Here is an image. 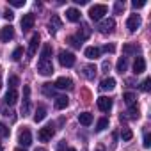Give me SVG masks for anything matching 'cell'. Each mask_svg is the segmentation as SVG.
<instances>
[{
	"label": "cell",
	"instance_id": "277c9868",
	"mask_svg": "<svg viewBox=\"0 0 151 151\" xmlns=\"http://www.w3.org/2000/svg\"><path fill=\"white\" fill-rule=\"evenodd\" d=\"M37 71H39L41 75H45V77L52 75V73H53V64H52V60L39 59V62H37Z\"/></svg>",
	"mask_w": 151,
	"mask_h": 151
},
{
	"label": "cell",
	"instance_id": "f546056e",
	"mask_svg": "<svg viewBox=\"0 0 151 151\" xmlns=\"http://www.w3.org/2000/svg\"><path fill=\"white\" fill-rule=\"evenodd\" d=\"M66 41H68V43H69V45H71L73 48H80V46H82V41H78L77 37H75V36H69V37H68Z\"/></svg>",
	"mask_w": 151,
	"mask_h": 151
},
{
	"label": "cell",
	"instance_id": "74e56055",
	"mask_svg": "<svg viewBox=\"0 0 151 151\" xmlns=\"http://www.w3.org/2000/svg\"><path fill=\"white\" fill-rule=\"evenodd\" d=\"M149 84H151V78H146V80L142 82V86H140V89H142L144 93H147V91H149Z\"/></svg>",
	"mask_w": 151,
	"mask_h": 151
},
{
	"label": "cell",
	"instance_id": "3957f363",
	"mask_svg": "<svg viewBox=\"0 0 151 151\" xmlns=\"http://www.w3.org/2000/svg\"><path fill=\"white\" fill-rule=\"evenodd\" d=\"M53 133H55V126H53V124H46V126H43V128L37 132V139H39L41 142H46V140H50V139L53 137Z\"/></svg>",
	"mask_w": 151,
	"mask_h": 151
},
{
	"label": "cell",
	"instance_id": "d6986e66",
	"mask_svg": "<svg viewBox=\"0 0 151 151\" xmlns=\"http://www.w3.org/2000/svg\"><path fill=\"white\" fill-rule=\"evenodd\" d=\"M82 75L87 78V80H93L94 77H96V66H84V71H82Z\"/></svg>",
	"mask_w": 151,
	"mask_h": 151
},
{
	"label": "cell",
	"instance_id": "b9f144b4",
	"mask_svg": "<svg viewBox=\"0 0 151 151\" xmlns=\"http://www.w3.org/2000/svg\"><path fill=\"white\" fill-rule=\"evenodd\" d=\"M114 50H116V48H114V45H107V46H103V52H110V53H112Z\"/></svg>",
	"mask_w": 151,
	"mask_h": 151
},
{
	"label": "cell",
	"instance_id": "ab89813d",
	"mask_svg": "<svg viewBox=\"0 0 151 151\" xmlns=\"http://www.w3.org/2000/svg\"><path fill=\"white\" fill-rule=\"evenodd\" d=\"M151 146V137H149V133H144V147L147 149Z\"/></svg>",
	"mask_w": 151,
	"mask_h": 151
},
{
	"label": "cell",
	"instance_id": "5b68a950",
	"mask_svg": "<svg viewBox=\"0 0 151 151\" xmlns=\"http://www.w3.org/2000/svg\"><path fill=\"white\" fill-rule=\"evenodd\" d=\"M22 114H23V116L30 114V87H29V86L23 87V105H22Z\"/></svg>",
	"mask_w": 151,
	"mask_h": 151
},
{
	"label": "cell",
	"instance_id": "d6a6232c",
	"mask_svg": "<svg viewBox=\"0 0 151 151\" xmlns=\"http://www.w3.org/2000/svg\"><path fill=\"white\" fill-rule=\"evenodd\" d=\"M22 55H23V48H22V46H18V48L13 52L11 59H13V60H20V59H22Z\"/></svg>",
	"mask_w": 151,
	"mask_h": 151
},
{
	"label": "cell",
	"instance_id": "c3c4849f",
	"mask_svg": "<svg viewBox=\"0 0 151 151\" xmlns=\"http://www.w3.org/2000/svg\"><path fill=\"white\" fill-rule=\"evenodd\" d=\"M36 151H48V149H45V147H37Z\"/></svg>",
	"mask_w": 151,
	"mask_h": 151
},
{
	"label": "cell",
	"instance_id": "8d00e7d4",
	"mask_svg": "<svg viewBox=\"0 0 151 151\" xmlns=\"http://www.w3.org/2000/svg\"><path fill=\"white\" fill-rule=\"evenodd\" d=\"M132 6H133L135 9H140V7H144V6H146V0H133Z\"/></svg>",
	"mask_w": 151,
	"mask_h": 151
},
{
	"label": "cell",
	"instance_id": "7bdbcfd3",
	"mask_svg": "<svg viewBox=\"0 0 151 151\" xmlns=\"http://www.w3.org/2000/svg\"><path fill=\"white\" fill-rule=\"evenodd\" d=\"M109 68H110V62H109V60H105V62H103V66H101V69H103V71H109Z\"/></svg>",
	"mask_w": 151,
	"mask_h": 151
},
{
	"label": "cell",
	"instance_id": "ee69618b",
	"mask_svg": "<svg viewBox=\"0 0 151 151\" xmlns=\"http://www.w3.org/2000/svg\"><path fill=\"white\" fill-rule=\"evenodd\" d=\"M73 2L77 4V6H86V4H87V0H73Z\"/></svg>",
	"mask_w": 151,
	"mask_h": 151
},
{
	"label": "cell",
	"instance_id": "44dd1931",
	"mask_svg": "<svg viewBox=\"0 0 151 151\" xmlns=\"http://www.w3.org/2000/svg\"><path fill=\"white\" fill-rule=\"evenodd\" d=\"M45 117H46V107H45V105H39V107L36 109V114H34V121H36V123H41Z\"/></svg>",
	"mask_w": 151,
	"mask_h": 151
},
{
	"label": "cell",
	"instance_id": "ba28073f",
	"mask_svg": "<svg viewBox=\"0 0 151 151\" xmlns=\"http://www.w3.org/2000/svg\"><path fill=\"white\" fill-rule=\"evenodd\" d=\"M13 37H14V29L11 25H6V27L0 29V41L2 43H9Z\"/></svg>",
	"mask_w": 151,
	"mask_h": 151
},
{
	"label": "cell",
	"instance_id": "1f68e13d",
	"mask_svg": "<svg viewBox=\"0 0 151 151\" xmlns=\"http://www.w3.org/2000/svg\"><path fill=\"white\" fill-rule=\"evenodd\" d=\"M132 137H133V133H132L130 128H123V130H121V139H123V140H130Z\"/></svg>",
	"mask_w": 151,
	"mask_h": 151
},
{
	"label": "cell",
	"instance_id": "ffe728a7",
	"mask_svg": "<svg viewBox=\"0 0 151 151\" xmlns=\"http://www.w3.org/2000/svg\"><path fill=\"white\" fill-rule=\"evenodd\" d=\"M4 100H6V103H7V105H14V103L18 101V93H16V89H9Z\"/></svg>",
	"mask_w": 151,
	"mask_h": 151
},
{
	"label": "cell",
	"instance_id": "bcb514c9",
	"mask_svg": "<svg viewBox=\"0 0 151 151\" xmlns=\"http://www.w3.org/2000/svg\"><path fill=\"white\" fill-rule=\"evenodd\" d=\"M94 151H107V149H105V147H103V146H98V147H96V149H94Z\"/></svg>",
	"mask_w": 151,
	"mask_h": 151
},
{
	"label": "cell",
	"instance_id": "7c38bea8",
	"mask_svg": "<svg viewBox=\"0 0 151 151\" xmlns=\"http://www.w3.org/2000/svg\"><path fill=\"white\" fill-rule=\"evenodd\" d=\"M34 22H36V16H34L32 13L23 14V18H22V29H23V30H30V29L34 27Z\"/></svg>",
	"mask_w": 151,
	"mask_h": 151
},
{
	"label": "cell",
	"instance_id": "9a60e30c",
	"mask_svg": "<svg viewBox=\"0 0 151 151\" xmlns=\"http://www.w3.org/2000/svg\"><path fill=\"white\" fill-rule=\"evenodd\" d=\"M146 71V59L144 57H137L135 62H133V73L135 75H140Z\"/></svg>",
	"mask_w": 151,
	"mask_h": 151
},
{
	"label": "cell",
	"instance_id": "4316f807",
	"mask_svg": "<svg viewBox=\"0 0 151 151\" xmlns=\"http://www.w3.org/2000/svg\"><path fill=\"white\" fill-rule=\"evenodd\" d=\"M105 128H109V119H107V117H101V119L96 123V132H103Z\"/></svg>",
	"mask_w": 151,
	"mask_h": 151
},
{
	"label": "cell",
	"instance_id": "d4e9b609",
	"mask_svg": "<svg viewBox=\"0 0 151 151\" xmlns=\"http://www.w3.org/2000/svg\"><path fill=\"white\" fill-rule=\"evenodd\" d=\"M89 34H91V29H89L87 25H82V29L78 30V34L75 36V37H77L78 41H84V39H87V37H89Z\"/></svg>",
	"mask_w": 151,
	"mask_h": 151
},
{
	"label": "cell",
	"instance_id": "7a4b0ae2",
	"mask_svg": "<svg viewBox=\"0 0 151 151\" xmlns=\"http://www.w3.org/2000/svg\"><path fill=\"white\" fill-rule=\"evenodd\" d=\"M59 62H60V66H64V68H73L75 66V62H77V59H75V55L71 53V52H60L59 53Z\"/></svg>",
	"mask_w": 151,
	"mask_h": 151
},
{
	"label": "cell",
	"instance_id": "52a82bcc",
	"mask_svg": "<svg viewBox=\"0 0 151 151\" xmlns=\"http://www.w3.org/2000/svg\"><path fill=\"white\" fill-rule=\"evenodd\" d=\"M18 142H20L23 147H29V146L32 144V133H30L29 128H23V130L20 132V135H18Z\"/></svg>",
	"mask_w": 151,
	"mask_h": 151
},
{
	"label": "cell",
	"instance_id": "5bb4252c",
	"mask_svg": "<svg viewBox=\"0 0 151 151\" xmlns=\"http://www.w3.org/2000/svg\"><path fill=\"white\" fill-rule=\"evenodd\" d=\"M48 27H50V29H48V30H50V34H55V32L62 27L60 18H59L57 14H52V18H50V25H48Z\"/></svg>",
	"mask_w": 151,
	"mask_h": 151
},
{
	"label": "cell",
	"instance_id": "4dcf8cb0",
	"mask_svg": "<svg viewBox=\"0 0 151 151\" xmlns=\"http://www.w3.org/2000/svg\"><path fill=\"white\" fill-rule=\"evenodd\" d=\"M20 86V78L16 77V75H13V77H9V89H16Z\"/></svg>",
	"mask_w": 151,
	"mask_h": 151
},
{
	"label": "cell",
	"instance_id": "f6af8a7d",
	"mask_svg": "<svg viewBox=\"0 0 151 151\" xmlns=\"http://www.w3.org/2000/svg\"><path fill=\"white\" fill-rule=\"evenodd\" d=\"M124 52H126V53H130V52H133V46H130V45H128V46H124Z\"/></svg>",
	"mask_w": 151,
	"mask_h": 151
},
{
	"label": "cell",
	"instance_id": "e575fe53",
	"mask_svg": "<svg viewBox=\"0 0 151 151\" xmlns=\"http://www.w3.org/2000/svg\"><path fill=\"white\" fill-rule=\"evenodd\" d=\"M43 93L46 94V96H53V89H52V84H45V87H43Z\"/></svg>",
	"mask_w": 151,
	"mask_h": 151
},
{
	"label": "cell",
	"instance_id": "60d3db41",
	"mask_svg": "<svg viewBox=\"0 0 151 151\" xmlns=\"http://www.w3.org/2000/svg\"><path fill=\"white\" fill-rule=\"evenodd\" d=\"M4 18H6V20H7V22H11V20H13V18H14V14H13V11H9V9H7V11H6V13H4Z\"/></svg>",
	"mask_w": 151,
	"mask_h": 151
},
{
	"label": "cell",
	"instance_id": "83f0119b",
	"mask_svg": "<svg viewBox=\"0 0 151 151\" xmlns=\"http://www.w3.org/2000/svg\"><path fill=\"white\" fill-rule=\"evenodd\" d=\"M123 100H124V103H126V105H133L137 98H135V94H133V93H124V94H123Z\"/></svg>",
	"mask_w": 151,
	"mask_h": 151
},
{
	"label": "cell",
	"instance_id": "681fc988",
	"mask_svg": "<svg viewBox=\"0 0 151 151\" xmlns=\"http://www.w3.org/2000/svg\"><path fill=\"white\" fill-rule=\"evenodd\" d=\"M0 89H2V73H0Z\"/></svg>",
	"mask_w": 151,
	"mask_h": 151
},
{
	"label": "cell",
	"instance_id": "f907efd6",
	"mask_svg": "<svg viewBox=\"0 0 151 151\" xmlns=\"http://www.w3.org/2000/svg\"><path fill=\"white\" fill-rule=\"evenodd\" d=\"M14 151H25V149H23V147H16Z\"/></svg>",
	"mask_w": 151,
	"mask_h": 151
},
{
	"label": "cell",
	"instance_id": "8992f818",
	"mask_svg": "<svg viewBox=\"0 0 151 151\" xmlns=\"http://www.w3.org/2000/svg\"><path fill=\"white\" fill-rule=\"evenodd\" d=\"M114 27H116L114 18H107V20H103V22L98 25V30H100L101 34H110V32H114Z\"/></svg>",
	"mask_w": 151,
	"mask_h": 151
},
{
	"label": "cell",
	"instance_id": "f35d334b",
	"mask_svg": "<svg viewBox=\"0 0 151 151\" xmlns=\"http://www.w3.org/2000/svg\"><path fill=\"white\" fill-rule=\"evenodd\" d=\"M114 11H116V13H121V11H124V2H116V6H114Z\"/></svg>",
	"mask_w": 151,
	"mask_h": 151
},
{
	"label": "cell",
	"instance_id": "2e32d148",
	"mask_svg": "<svg viewBox=\"0 0 151 151\" xmlns=\"http://www.w3.org/2000/svg\"><path fill=\"white\" fill-rule=\"evenodd\" d=\"M84 53H86V57H87V59H91V60H96V59L101 55V48H96V46H87Z\"/></svg>",
	"mask_w": 151,
	"mask_h": 151
},
{
	"label": "cell",
	"instance_id": "4fadbf2b",
	"mask_svg": "<svg viewBox=\"0 0 151 151\" xmlns=\"http://www.w3.org/2000/svg\"><path fill=\"white\" fill-rule=\"evenodd\" d=\"M96 103H98V109H100L101 112H109V110L112 109V100L107 98V96H100Z\"/></svg>",
	"mask_w": 151,
	"mask_h": 151
},
{
	"label": "cell",
	"instance_id": "cb8c5ba5",
	"mask_svg": "<svg viewBox=\"0 0 151 151\" xmlns=\"http://www.w3.org/2000/svg\"><path fill=\"white\" fill-rule=\"evenodd\" d=\"M78 121H80V124L89 126V124L93 123V114H89V112H82V114H78Z\"/></svg>",
	"mask_w": 151,
	"mask_h": 151
},
{
	"label": "cell",
	"instance_id": "836d02e7",
	"mask_svg": "<svg viewBox=\"0 0 151 151\" xmlns=\"http://www.w3.org/2000/svg\"><path fill=\"white\" fill-rule=\"evenodd\" d=\"M0 137H4V139L9 137V128L6 124H2V123H0Z\"/></svg>",
	"mask_w": 151,
	"mask_h": 151
},
{
	"label": "cell",
	"instance_id": "603a6c76",
	"mask_svg": "<svg viewBox=\"0 0 151 151\" xmlns=\"http://www.w3.org/2000/svg\"><path fill=\"white\" fill-rule=\"evenodd\" d=\"M50 57H52V45H50V43H45L43 48H41V59H45V60H52Z\"/></svg>",
	"mask_w": 151,
	"mask_h": 151
},
{
	"label": "cell",
	"instance_id": "7dc6e473",
	"mask_svg": "<svg viewBox=\"0 0 151 151\" xmlns=\"http://www.w3.org/2000/svg\"><path fill=\"white\" fill-rule=\"evenodd\" d=\"M66 151H77L75 147H66Z\"/></svg>",
	"mask_w": 151,
	"mask_h": 151
},
{
	"label": "cell",
	"instance_id": "484cf974",
	"mask_svg": "<svg viewBox=\"0 0 151 151\" xmlns=\"http://www.w3.org/2000/svg\"><path fill=\"white\" fill-rule=\"evenodd\" d=\"M116 68H117V71H119V73H124V71H126V68H128V59H126V57H119V60H117Z\"/></svg>",
	"mask_w": 151,
	"mask_h": 151
},
{
	"label": "cell",
	"instance_id": "6da1fadb",
	"mask_svg": "<svg viewBox=\"0 0 151 151\" xmlns=\"http://www.w3.org/2000/svg\"><path fill=\"white\" fill-rule=\"evenodd\" d=\"M107 11H109V7L105 4H94V6L89 7V18L94 20V22H100L107 14Z\"/></svg>",
	"mask_w": 151,
	"mask_h": 151
},
{
	"label": "cell",
	"instance_id": "816d5d0a",
	"mask_svg": "<svg viewBox=\"0 0 151 151\" xmlns=\"http://www.w3.org/2000/svg\"><path fill=\"white\" fill-rule=\"evenodd\" d=\"M0 151H4V149H2V144H0Z\"/></svg>",
	"mask_w": 151,
	"mask_h": 151
},
{
	"label": "cell",
	"instance_id": "e0dca14e",
	"mask_svg": "<svg viewBox=\"0 0 151 151\" xmlns=\"http://www.w3.org/2000/svg\"><path fill=\"white\" fill-rule=\"evenodd\" d=\"M80 11L78 9H75V7H69V9H66V18L69 20V22H75V23H77V22H80Z\"/></svg>",
	"mask_w": 151,
	"mask_h": 151
},
{
	"label": "cell",
	"instance_id": "f1b7e54d",
	"mask_svg": "<svg viewBox=\"0 0 151 151\" xmlns=\"http://www.w3.org/2000/svg\"><path fill=\"white\" fill-rule=\"evenodd\" d=\"M128 114H130V117L132 119H137L139 116H140V112H139V107L133 103V105H130V110H128Z\"/></svg>",
	"mask_w": 151,
	"mask_h": 151
},
{
	"label": "cell",
	"instance_id": "8fae6325",
	"mask_svg": "<svg viewBox=\"0 0 151 151\" xmlns=\"http://www.w3.org/2000/svg\"><path fill=\"white\" fill-rule=\"evenodd\" d=\"M37 46H39V34H34V36L30 37L27 55H29V57H34V55H36V52H37Z\"/></svg>",
	"mask_w": 151,
	"mask_h": 151
},
{
	"label": "cell",
	"instance_id": "7402d4cb",
	"mask_svg": "<svg viewBox=\"0 0 151 151\" xmlns=\"http://www.w3.org/2000/svg\"><path fill=\"white\" fill-rule=\"evenodd\" d=\"M68 103H69L68 96H57L53 105H55V109H57V110H62V109H66V107H68Z\"/></svg>",
	"mask_w": 151,
	"mask_h": 151
},
{
	"label": "cell",
	"instance_id": "9c48e42d",
	"mask_svg": "<svg viewBox=\"0 0 151 151\" xmlns=\"http://www.w3.org/2000/svg\"><path fill=\"white\" fill-rule=\"evenodd\" d=\"M57 89H64V91H71L73 89V80L71 78H68V77H59L57 80H55V84H53Z\"/></svg>",
	"mask_w": 151,
	"mask_h": 151
},
{
	"label": "cell",
	"instance_id": "d590c367",
	"mask_svg": "<svg viewBox=\"0 0 151 151\" xmlns=\"http://www.w3.org/2000/svg\"><path fill=\"white\" fill-rule=\"evenodd\" d=\"M9 4L13 7H23L25 6V0H9Z\"/></svg>",
	"mask_w": 151,
	"mask_h": 151
},
{
	"label": "cell",
	"instance_id": "ac0fdd59",
	"mask_svg": "<svg viewBox=\"0 0 151 151\" xmlns=\"http://www.w3.org/2000/svg\"><path fill=\"white\" fill-rule=\"evenodd\" d=\"M114 87H116V80H114L112 77L103 78V80H101V84H100V89H101V91H112Z\"/></svg>",
	"mask_w": 151,
	"mask_h": 151
},
{
	"label": "cell",
	"instance_id": "30bf717a",
	"mask_svg": "<svg viewBox=\"0 0 151 151\" xmlns=\"http://www.w3.org/2000/svg\"><path fill=\"white\" fill-rule=\"evenodd\" d=\"M140 23H142L140 16H139V14H132V16L128 18V22H126V29H128L130 32H135V30L140 27Z\"/></svg>",
	"mask_w": 151,
	"mask_h": 151
}]
</instances>
